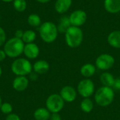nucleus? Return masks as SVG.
<instances>
[{
	"label": "nucleus",
	"instance_id": "1",
	"mask_svg": "<svg viewBox=\"0 0 120 120\" xmlns=\"http://www.w3.org/2000/svg\"><path fill=\"white\" fill-rule=\"evenodd\" d=\"M24 46L25 43L21 39L13 37L5 42L4 51H5L6 56L15 58L23 53Z\"/></svg>",
	"mask_w": 120,
	"mask_h": 120
},
{
	"label": "nucleus",
	"instance_id": "2",
	"mask_svg": "<svg viewBox=\"0 0 120 120\" xmlns=\"http://www.w3.org/2000/svg\"><path fill=\"white\" fill-rule=\"evenodd\" d=\"M115 99V91L111 87L101 86L94 94V100L97 105L101 107H107L110 105Z\"/></svg>",
	"mask_w": 120,
	"mask_h": 120
},
{
	"label": "nucleus",
	"instance_id": "3",
	"mask_svg": "<svg viewBox=\"0 0 120 120\" xmlns=\"http://www.w3.org/2000/svg\"><path fill=\"white\" fill-rule=\"evenodd\" d=\"M39 33L41 39L44 42L53 43L57 39L58 34L57 25L50 21L44 22L39 26Z\"/></svg>",
	"mask_w": 120,
	"mask_h": 120
},
{
	"label": "nucleus",
	"instance_id": "4",
	"mask_svg": "<svg viewBox=\"0 0 120 120\" xmlns=\"http://www.w3.org/2000/svg\"><path fill=\"white\" fill-rule=\"evenodd\" d=\"M65 41L70 48H77L81 45L83 41L84 34L82 29L79 27L71 26L65 33Z\"/></svg>",
	"mask_w": 120,
	"mask_h": 120
},
{
	"label": "nucleus",
	"instance_id": "5",
	"mask_svg": "<svg viewBox=\"0 0 120 120\" xmlns=\"http://www.w3.org/2000/svg\"><path fill=\"white\" fill-rule=\"evenodd\" d=\"M12 72L16 76H27L32 71V65L27 58H19L13 60L11 65Z\"/></svg>",
	"mask_w": 120,
	"mask_h": 120
},
{
	"label": "nucleus",
	"instance_id": "6",
	"mask_svg": "<svg viewBox=\"0 0 120 120\" xmlns=\"http://www.w3.org/2000/svg\"><path fill=\"white\" fill-rule=\"evenodd\" d=\"M65 105V101L60 94H53L46 101V108L51 113H59Z\"/></svg>",
	"mask_w": 120,
	"mask_h": 120
},
{
	"label": "nucleus",
	"instance_id": "7",
	"mask_svg": "<svg viewBox=\"0 0 120 120\" xmlns=\"http://www.w3.org/2000/svg\"><path fill=\"white\" fill-rule=\"evenodd\" d=\"M77 91L84 98H90L95 93L94 82L90 79L84 78L78 83Z\"/></svg>",
	"mask_w": 120,
	"mask_h": 120
},
{
	"label": "nucleus",
	"instance_id": "8",
	"mask_svg": "<svg viewBox=\"0 0 120 120\" xmlns=\"http://www.w3.org/2000/svg\"><path fill=\"white\" fill-rule=\"evenodd\" d=\"M115 63V58L112 55L108 53H103L96 58L95 65L96 68L103 71H106L112 68Z\"/></svg>",
	"mask_w": 120,
	"mask_h": 120
},
{
	"label": "nucleus",
	"instance_id": "9",
	"mask_svg": "<svg viewBox=\"0 0 120 120\" xmlns=\"http://www.w3.org/2000/svg\"><path fill=\"white\" fill-rule=\"evenodd\" d=\"M69 18L72 26L79 27L86 22L87 15L83 10H76L70 14Z\"/></svg>",
	"mask_w": 120,
	"mask_h": 120
},
{
	"label": "nucleus",
	"instance_id": "10",
	"mask_svg": "<svg viewBox=\"0 0 120 120\" xmlns=\"http://www.w3.org/2000/svg\"><path fill=\"white\" fill-rule=\"evenodd\" d=\"M77 90L71 86H65L60 91V95L62 98L65 102L68 103H72L75 101L77 98Z\"/></svg>",
	"mask_w": 120,
	"mask_h": 120
},
{
	"label": "nucleus",
	"instance_id": "11",
	"mask_svg": "<svg viewBox=\"0 0 120 120\" xmlns=\"http://www.w3.org/2000/svg\"><path fill=\"white\" fill-rule=\"evenodd\" d=\"M23 53L27 59H35L39 54V48L35 43L25 44L24 46Z\"/></svg>",
	"mask_w": 120,
	"mask_h": 120
},
{
	"label": "nucleus",
	"instance_id": "12",
	"mask_svg": "<svg viewBox=\"0 0 120 120\" xmlns=\"http://www.w3.org/2000/svg\"><path fill=\"white\" fill-rule=\"evenodd\" d=\"M29 85V80L26 76H16L13 79L12 86L14 90L18 92L25 91Z\"/></svg>",
	"mask_w": 120,
	"mask_h": 120
},
{
	"label": "nucleus",
	"instance_id": "13",
	"mask_svg": "<svg viewBox=\"0 0 120 120\" xmlns=\"http://www.w3.org/2000/svg\"><path fill=\"white\" fill-rule=\"evenodd\" d=\"M50 68V65L49 63L44 60H39L36 61L33 65L32 69L34 72L38 75H43L46 73Z\"/></svg>",
	"mask_w": 120,
	"mask_h": 120
},
{
	"label": "nucleus",
	"instance_id": "14",
	"mask_svg": "<svg viewBox=\"0 0 120 120\" xmlns=\"http://www.w3.org/2000/svg\"><path fill=\"white\" fill-rule=\"evenodd\" d=\"M104 7L110 13H117L120 11V0H105Z\"/></svg>",
	"mask_w": 120,
	"mask_h": 120
},
{
	"label": "nucleus",
	"instance_id": "15",
	"mask_svg": "<svg viewBox=\"0 0 120 120\" xmlns=\"http://www.w3.org/2000/svg\"><path fill=\"white\" fill-rule=\"evenodd\" d=\"M72 3V0H56L55 4V9L58 13L63 14L70 9Z\"/></svg>",
	"mask_w": 120,
	"mask_h": 120
},
{
	"label": "nucleus",
	"instance_id": "16",
	"mask_svg": "<svg viewBox=\"0 0 120 120\" xmlns=\"http://www.w3.org/2000/svg\"><path fill=\"white\" fill-rule=\"evenodd\" d=\"M108 42L112 47L120 49V30H115L110 32L108 37Z\"/></svg>",
	"mask_w": 120,
	"mask_h": 120
},
{
	"label": "nucleus",
	"instance_id": "17",
	"mask_svg": "<svg viewBox=\"0 0 120 120\" xmlns=\"http://www.w3.org/2000/svg\"><path fill=\"white\" fill-rule=\"evenodd\" d=\"M96 71V65L91 63H86L83 65L80 69V73L84 78L89 79L90 77H93Z\"/></svg>",
	"mask_w": 120,
	"mask_h": 120
},
{
	"label": "nucleus",
	"instance_id": "18",
	"mask_svg": "<svg viewBox=\"0 0 120 120\" xmlns=\"http://www.w3.org/2000/svg\"><path fill=\"white\" fill-rule=\"evenodd\" d=\"M100 80L103 86L112 88L115 81V78L113 76V75L111 74L110 72H105L101 74L100 77Z\"/></svg>",
	"mask_w": 120,
	"mask_h": 120
},
{
	"label": "nucleus",
	"instance_id": "19",
	"mask_svg": "<svg viewBox=\"0 0 120 120\" xmlns=\"http://www.w3.org/2000/svg\"><path fill=\"white\" fill-rule=\"evenodd\" d=\"M51 113L46 108H39L34 112V118L35 120H49Z\"/></svg>",
	"mask_w": 120,
	"mask_h": 120
},
{
	"label": "nucleus",
	"instance_id": "20",
	"mask_svg": "<svg viewBox=\"0 0 120 120\" xmlns=\"http://www.w3.org/2000/svg\"><path fill=\"white\" fill-rule=\"evenodd\" d=\"M71 23L70 21V18L68 16L65 15L60 18L59 20L58 25H57L58 31L60 33H65L66 31L69 29L70 27H71Z\"/></svg>",
	"mask_w": 120,
	"mask_h": 120
},
{
	"label": "nucleus",
	"instance_id": "21",
	"mask_svg": "<svg viewBox=\"0 0 120 120\" xmlns=\"http://www.w3.org/2000/svg\"><path fill=\"white\" fill-rule=\"evenodd\" d=\"M81 110L85 113H89L93 110L94 102L90 98H84L80 103Z\"/></svg>",
	"mask_w": 120,
	"mask_h": 120
},
{
	"label": "nucleus",
	"instance_id": "22",
	"mask_svg": "<svg viewBox=\"0 0 120 120\" xmlns=\"http://www.w3.org/2000/svg\"><path fill=\"white\" fill-rule=\"evenodd\" d=\"M37 38V34L34 31L32 30H27L24 31L22 40L25 44L33 43Z\"/></svg>",
	"mask_w": 120,
	"mask_h": 120
},
{
	"label": "nucleus",
	"instance_id": "23",
	"mask_svg": "<svg viewBox=\"0 0 120 120\" xmlns=\"http://www.w3.org/2000/svg\"><path fill=\"white\" fill-rule=\"evenodd\" d=\"M27 23L34 27H39L41 25V20L40 16L36 13H32L27 17Z\"/></svg>",
	"mask_w": 120,
	"mask_h": 120
},
{
	"label": "nucleus",
	"instance_id": "24",
	"mask_svg": "<svg viewBox=\"0 0 120 120\" xmlns=\"http://www.w3.org/2000/svg\"><path fill=\"white\" fill-rule=\"evenodd\" d=\"M14 9L18 12H23L27 8V1L25 0H14L13 1Z\"/></svg>",
	"mask_w": 120,
	"mask_h": 120
},
{
	"label": "nucleus",
	"instance_id": "25",
	"mask_svg": "<svg viewBox=\"0 0 120 120\" xmlns=\"http://www.w3.org/2000/svg\"><path fill=\"white\" fill-rule=\"evenodd\" d=\"M0 110L1 112L4 114V115H9L11 113H12V111H13V107L12 105L9 103H3L1 108H0Z\"/></svg>",
	"mask_w": 120,
	"mask_h": 120
},
{
	"label": "nucleus",
	"instance_id": "26",
	"mask_svg": "<svg viewBox=\"0 0 120 120\" xmlns=\"http://www.w3.org/2000/svg\"><path fill=\"white\" fill-rule=\"evenodd\" d=\"M6 41V34L5 30L1 27H0V46L4 45Z\"/></svg>",
	"mask_w": 120,
	"mask_h": 120
},
{
	"label": "nucleus",
	"instance_id": "27",
	"mask_svg": "<svg viewBox=\"0 0 120 120\" xmlns=\"http://www.w3.org/2000/svg\"><path fill=\"white\" fill-rule=\"evenodd\" d=\"M20 120V117L15 114V113H11L8 115H6V120Z\"/></svg>",
	"mask_w": 120,
	"mask_h": 120
},
{
	"label": "nucleus",
	"instance_id": "28",
	"mask_svg": "<svg viewBox=\"0 0 120 120\" xmlns=\"http://www.w3.org/2000/svg\"><path fill=\"white\" fill-rule=\"evenodd\" d=\"M112 89H115V90L117 91H120V77L115 78V81L112 86Z\"/></svg>",
	"mask_w": 120,
	"mask_h": 120
},
{
	"label": "nucleus",
	"instance_id": "29",
	"mask_svg": "<svg viewBox=\"0 0 120 120\" xmlns=\"http://www.w3.org/2000/svg\"><path fill=\"white\" fill-rule=\"evenodd\" d=\"M49 120H62V118L59 113H51Z\"/></svg>",
	"mask_w": 120,
	"mask_h": 120
},
{
	"label": "nucleus",
	"instance_id": "30",
	"mask_svg": "<svg viewBox=\"0 0 120 120\" xmlns=\"http://www.w3.org/2000/svg\"><path fill=\"white\" fill-rule=\"evenodd\" d=\"M23 33H24V31H22V30H17L15 32V37H17V38H19V39H22V35H23Z\"/></svg>",
	"mask_w": 120,
	"mask_h": 120
},
{
	"label": "nucleus",
	"instance_id": "31",
	"mask_svg": "<svg viewBox=\"0 0 120 120\" xmlns=\"http://www.w3.org/2000/svg\"><path fill=\"white\" fill-rule=\"evenodd\" d=\"M6 57V54L5 51L4 50L0 49V62H2L3 60H4Z\"/></svg>",
	"mask_w": 120,
	"mask_h": 120
},
{
	"label": "nucleus",
	"instance_id": "32",
	"mask_svg": "<svg viewBox=\"0 0 120 120\" xmlns=\"http://www.w3.org/2000/svg\"><path fill=\"white\" fill-rule=\"evenodd\" d=\"M35 1H37V2L41 3V4H46V3H48L49 1H50L51 0H35Z\"/></svg>",
	"mask_w": 120,
	"mask_h": 120
},
{
	"label": "nucleus",
	"instance_id": "33",
	"mask_svg": "<svg viewBox=\"0 0 120 120\" xmlns=\"http://www.w3.org/2000/svg\"><path fill=\"white\" fill-rule=\"evenodd\" d=\"M1 1H3V2H6V3H9V2L13 1L14 0H1Z\"/></svg>",
	"mask_w": 120,
	"mask_h": 120
},
{
	"label": "nucleus",
	"instance_id": "34",
	"mask_svg": "<svg viewBox=\"0 0 120 120\" xmlns=\"http://www.w3.org/2000/svg\"><path fill=\"white\" fill-rule=\"evenodd\" d=\"M1 75H2V69H1V67L0 66V77L1 76Z\"/></svg>",
	"mask_w": 120,
	"mask_h": 120
},
{
	"label": "nucleus",
	"instance_id": "35",
	"mask_svg": "<svg viewBox=\"0 0 120 120\" xmlns=\"http://www.w3.org/2000/svg\"><path fill=\"white\" fill-rule=\"evenodd\" d=\"M2 100H1V96H0V108H1V105H2Z\"/></svg>",
	"mask_w": 120,
	"mask_h": 120
},
{
	"label": "nucleus",
	"instance_id": "36",
	"mask_svg": "<svg viewBox=\"0 0 120 120\" xmlns=\"http://www.w3.org/2000/svg\"><path fill=\"white\" fill-rule=\"evenodd\" d=\"M0 20H1V16H0Z\"/></svg>",
	"mask_w": 120,
	"mask_h": 120
}]
</instances>
